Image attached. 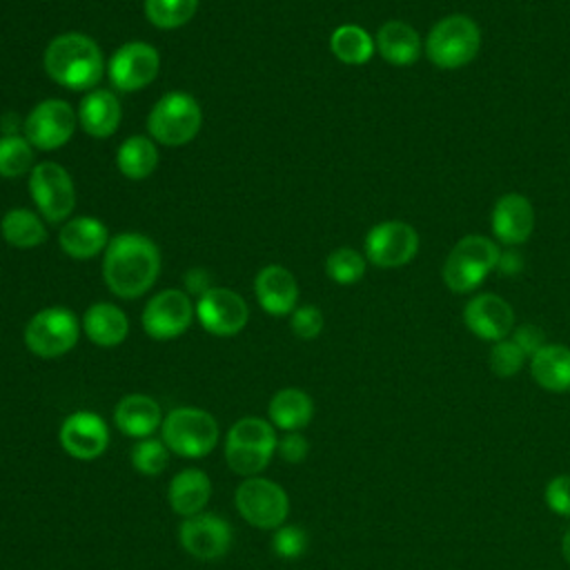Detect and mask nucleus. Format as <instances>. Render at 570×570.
Returning <instances> with one entry per match:
<instances>
[{
    "label": "nucleus",
    "instance_id": "nucleus-40",
    "mask_svg": "<svg viewBox=\"0 0 570 570\" xmlns=\"http://www.w3.org/2000/svg\"><path fill=\"white\" fill-rule=\"evenodd\" d=\"M510 338L523 350V354L530 358L534 356L543 345H546V334L539 325L534 323H521V325H514Z\"/></svg>",
    "mask_w": 570,
    "mask_h": 570
},
{
    "label": "nucleus",
    "instance_id": "nucleus-37",
    "mask_svg": "<svg viewBox=\"0 0 570 570\" xmlns=\"http://www.w3.org/2000/svg\"><path fill=\"white\" fill-rule=\"evenodd\" d=\"M272 548L283 559H298L307 548V532L301 525H283L274 532Z\"/></svg>",
    "mask_w": 570,
    "mask_h": 570
},
{
    "label": "nucleus",
    "instance_id": "nucleus-20",
    "mask_svg": "<svg viewBox=\"0 0 570 570\" xmlns=\"http://www.w3.org/2000/svg\"><path fill=\"white\" fill-rule=\"evenodd\" d=\"M254 294L267 314L285 316L296 309L298 285L287 267L267 265L254 278Z\"/></svg>",
    "mask_w": 570,
    "mask_h": 570
},
{
    "label": "nucleus",
    "instance_id": "nucleus-36",
    "mask_svg": "<svg viewBox=\"0 0 570 570\" xmlns=\"http://www.w3.org/2000/svg\"><path fill=\"white\" fill-rule=\"evenodd\" d=\"M131 463L140 474H160L167 465V445L158 439H142L131 450Z\"/></svg>",
    "mask_w": 570,
    "mask_h": 570
},
{
    "label": "nucleus",
    "instance_id": "nucleus-22",
    "mask_svg": "<svg viewBox=\"0 0 570 570\" xmlns=\"http://www.w3.org/2000/svg\"><path fill=\"white\" fill-rule=\"evenodd\" d=\"M376 51L394 67H410L423 53V40L419 31L403 20H387L376 31Z\"/></svg>",
    "mask_w": 570,
    "mask_h": 570
},
{
    "label": "nucleus",
    "instance_id": "nucleus-16",
    "mask_svg": "<svg viewBox=\"0 0 570 570\" xmlns=\"http://www.w3.org/2000/svg\"><path fill=\"white\" fill-rule=\"evenodd\" d=\"M463 323L476 338L497 343L512 334L514 309L499 294H474L463 307Z\"/></svg>",
    "mask_w": 570,
    "mask_h": 570
},
{
    "label": "nucleus",
    "instance_id": "nucleus-34",
    "mask_svg": "<svg viewBox=\"0 0 570 570\" xmlns=\"http://www.w3.org/2000/svg\"><path fill=\"white\" fill-rule=\"evenodd\" d=\"M325 274L338 285H354L365 276V256L352 247H338L325 258Z\"/></svg>",
    "mask_w": 570,
    "mask_h": 570
},
{
    "label": "nucleus",
    "instance_id": "nucleus-30",
    "mask_svg": "<svg viewBox=\"0 0 570 570\" xmlns=\"http://www.w3.org/2000/svg\"><path fill=\"white\" fill-rule=\"evenodd\" d=\"M330 49L345 65H365L374 56L376 42L361 24L345 22L332 31Z\"/></svg>",
    "mask_w": 570,
    "mask_h": 570
},
{
    "label": "nucleus",
    "instance_id": "nucleus-44",
    "mask_svg": "<svg viewBox=\"0 0 570 570\" xmlns=\"http://www.w3.org/2000/svg\"><path fill=\"white\" fill-rule=\"evenodd\" d=\"M561 554H563V559L570 563V528L566 530V534H563V541H561Z\"/></svg>",
    "mask_w": 570,
    "mask_h": 570
},
{
    "label": "nucleus",
    "instance_id": "nucleus-5",
    "mask_svg": "<svg viewBox=\"0 0 570 570\" xmlns=\"http://www.w3.org/2000/svg\"><path fill=\"white\" fill-rule=\"evenodd\" d=\"M276 445L278 441L272 423L256 416H245L227 432L225 459L236 474L254 476L267 468Z\"/></svg>",
    "mask_w": 570,
    "mask_h": 570
},
{
    "label": "nucleus",
    "instance_id": "nucleus-41",
    "mask_svg": "<svg viewBox=\"0 0 570 570\" xmlns=\"http://www.w3.org/2000/svg\"><path fill=\"white\" fill-rule=\"evenodd\" d=\"M278 454L283 461L287 463H301L307 452H309V445H307V439L298 432H287L281 441H278Z\"/></svg>",
    "mask_w": 570,
    "mask_h": 570
},
{
    "label": "nucleus",
    "instance_id": "nucleus-1",
    "mask_svg": "<svg viewBox=\"0 0 570 570\" xmlns=\"http://www.w3.org/2000/svg\"><path fill=\"white\" fill-rule=\"evenodd\" d=\"M160 272L156 243L138 232H122L109 240L102 258L107 287L120 298H138L151 289Z\"/></svg>",
    "mask_w": 570,
    "mask_h": 570
},
{
    "label": "nucleus",
    "instance_id": "nucleus-28",
    "mask_svg": "<svg viewBox=\"0 0 570 570\" xmlns=\"http://www.w3.org/2000/svg\"><path fill=\"white\" fill-rule=\"evenodd\" d=\"M314 416L312 399L298 387L278 390L269 401V419L285 432H298Z\"/></svg>",
    "mask_w": 570,
    "mask_h": 570
},
{
    "label": "nucleus",
    "instance_id": "nucleus-21",
    "mask_svg": "<svg viewBox=\"0 0 570 570\" xmlns=\"http://www.w3.org/2000/svg\"><path fill=\"white\" fill-rule=\"evenodd\" d=\"M109 240L111 238L105 223L94 216H76L67 220L58 232L60 249L76 261L94 258L109 245Z\"/></svg>",
    "mask_w": 570,
    "mask_h": 570
},
{
    "label": "nucleus",
    "instance_id": "nucleus-3",
    "mask_svg": "<svg viewBox=\"0 0 570 570\" xmlns=\"http://www.w3.org/2000/svg\"><path fill=\"white\" fill-rule=\"evenodd\" d=\"M499 256L501 249L497 240L488 236L468 234L459 238L443 263L441 276L445 287L454 294H470L479 289L490 272L497 269Z\"/></svg>",
    "mask_w": 570,
    "mask_h": 570
},
{
    "label": "nucleus",
    "instance_id": "nucleus-43",
    "mask_svg": "<svg viewBox=\"0 0 570 570\" xmlns=\"http://www.w3.org/2000/svg\"><path fill=\"white\" fill-rule=\"evenodd\" d=\"M185 285L189 292L194 294H205L212 285H209V276L203 272V269H191L189 274H185Z\"/></svg>",
    "mask_w": 570,
    "mask_h": 570
},
{
    "label": "nucleus",
    "instance_id": "nucleus-15",
    "mask_svg": "<svg viewBox=\"0 0 570 570\" xmlns=\"http://www.w3.org/2000/svg\"><path fill=\"white\" fill-rule=\"evenodd\" d=\"M196 316L200 325L214 336L238 334L249 318L247 303L240 294L229 287H209L198 296Z\"/></svg>",
    "mask_w": 570,
    "mask_h": 570
},
{
    "label": "nucleus",
    "instance_id": "nucleus-14",
    "mask_svg": "<svg viewBox=\"0 0 570 570\" xmlns=\"http://www.w3.org/2000/svg\"><path fill=\"white\" fill-rule=\"evenodd\" d=\"M158 51L142 40L125 42L114 51V56L107 62L109 80L118 91H138L147 87L158 76Z\"/></svg>",
    "mask_w": 570,
    "mask_h": 570
},
{
    "label": "nucleus",
    "instance_id": "nucleus-2",
    "mask_svg": "<svg viewBox=\"0 0 570 570\" xmlns=\"http://www.w3.org/2000/svg\"><path fill=\"white\" fill-rule=\"evenodd\" d=\"M47 76L71 91H89L98 85L105 71V60L98 42L85 33L67 31L56 36L42 56Z\"/></svg>",
    "mask_w": 570,
    "mask_h": 570
},
{
    "label": "nucleus",
    "instance_id": "nucleus-10",
    "mask_svg": "<svg viewBox=\"0 0 570 570\" xmlns=\"http://www.w3.org/2000/svg\"><path fill=\"white\" fill-rule=\"evenodd\" d=\"M234 499L240 517L263 530L278 528L289 512V499L285 490L278 483L261 476H247L236 488Z\"/></svg>",
    "mask_w": 570,
    "mask_h": 570
},
{
    "label": "nucleus",
    "instance_id": "nucleus-8",
    "mask_svg": "<svg viewBox=\"0 0 570 570\" xmlns=\"http://www.w3.org/2000/svg\"><path fill=\"white\" fill-rule=\"evenodd\" d=\"M80 334V323L69 307H45L24 327L27 347L42 358L67 354Z\"/></svg>",
    "mask_w": 570,
    "mask_h": 570
},
{
    "label": "nucleus",
    "instance_id": "nucleus-9",
    "mask_svg": "<svg viewBox=\"0 0 570 570\" xmlns=\"http://www.w3.org/2000/svg\"><path fill=\"white\" fill-rule=\"evenodd\" d=\"M29 194L49 223L67 220L76 207L73 180L69 171L53 160L38 163L29 171Z\"/></svg>",
    "mask_w": 570,
    "mask_h": 570
},
{
    "label": "nucleus",
    "instance_id": "nucleus-17",
    "mask_svg": "<svg viewBox=\"0 0 570 570\" xmlns=\"http://www.w3.org/2000/svg\"><path fill=\"white\" fill-rule=\"evenodd\" d=\"M180 546L196 559L212 561L223 557L232 543V525L212 512L185 517L178 530Z\"/></svg>",
    "mask_w": 570,
    "mask_h": 570
},
{
    "label": "nucleus",
    "instance_id": "nucleus-32",
    "mask_svg": "<svg viewBox=\"0 0 570 570\" xmlns=\"http://www.w3.org/2000/svg\"><path fill=\"white\" fill-rule=\"evenodd\" d=\"M142 9L154 27L178 29L194 18L198 0H145Z\"/></svg>",
    "mask_w": 570,
    "mask_h": 570
},
{
    "label": "nucleus",
    "instance_id": "nucleus-35",
    "mask_svg": "<svg viewBox=\"0 0 570 570\" xmlns=\"http://www.w3.org/2000/svg\"><path fill=\"white\" fill-rule=\"evenodd\" d=\"M528 356L523 354V350L508 336L503 341L492 343L490 350V370L501 376V379H510L514 376L523 365H525Z\"/></svg>",
    "mask_w": 570,
    "mask_h": 570
},
{
    "label": "nucleus",
    "instance_id": "nucleus-7",
    "mask_svg": "<svg viewBox=\"0 0 570 570\" xmlns=\"http://www.w3.org/2000/svg\"><path fill=\"white\" fill-rule=\"evenodd\" d=\"M163 443L178 456L198 459L218 443L216 419L200 407H176L163 419Z\"/></svg>",
    "mask_w": 570,
    "mask_h": 570
},
{
    "label": "nucleus",
    "instance_id": "nucleus-39",
    "mask_svg": "<svg viewBox=\"0 0 570 570\" xmlns=\"http://www.w3.org/2000/svg\"><path fill=\"white\" fill-rule=\"evenodd\" d=\"M546 505L559 517H570V474H559L548 481L543 492Z\"/></svg>",
    "mask_w": 570,
    "mask_h": 570
},
{
    "label": "nucleus",
    "instance_id": "nucleus-6",
    "mask_svg": "<svg viewBox=\"0 0 570 570\" xmlns=\"http://www.w3.org/2000/svg\"><path fill=\"white\" fill-rule=\"evenodd\" d=\"M203 125L200 105L191 94L169 91L156 100L147 116V131L167 147H180L196 138Z\"/></svg>",
    "mask_w": 570,
    "mask_h": 570
},
{
    "label": "nucleus",
    "instance_id": "nucleus-38",
    "mask_svg": "<svg viewBox=\"0 0 570 570\" xmlns=\"http://www.w3.org/2000/svg\"><path fill=\"white\" fill-rule=\"evenodd\" d=\"M323 323H325L323 312L316 305H301L292 312V318H289L292 332L303 341L316 338L323 330Z\"/></svg>",
    "mask_w": 570,
    "mask_h": 570
},
{
    "label": "nucleus",
    "instance_id": "nucleus-13",
    "mask_svg": "<svg viewBox=\"0 0 570 570\" xmlns=\"http://www.w3.org/2000/svg\"><path fill=\"white\" fill-rule=\"evenodd\" d=\"M196 307L183 289H163L154 294L142 309V330L156 341H169L187 332Z\"/></svg>",
    "mask_w": 570,
    "mask_h": 570
},
{
    "label": "nucleus",
    "instance_id": "nucleus-26",
    "mask_svg": "<svg viewBox=\"0 0 570 570\" xmlns=\"http://www.w3.org/2000/svg\"><path fill=\"white\" fill-rule=\"evenodd\" d=\"M87 338L100 347H116L127 338L129 321L125 312L111 303H94L82 316Z\"/></svg>",
    "mask_w": 570,
    "mask_h": 570
},
{
    "label": "nucleus",
    "instance_id": "nucleus-4",
    "mask_svg": "<svg viewBox=\"0 0 570 570\" xmlns=\"http://www.w3.org/2000/svg\"><path fill=\"white\" fill-rule=\"evenodd\" d=\"M428 60L439 69H461L481 51V29L463 13H452L434 22L423 42Z\"/></svg>",
    "mask_w": 570,
    "mask_h": 570
},
{
    "label": "nucleus",
    "instance_id": "nucleus-24",
    "mask_svg": "<svg viewBox=\"0 0 570 570\" xmlns=\"http://www.w3.org/2000/svg\"><path fill=\"white\" fill-rule=\"evenodd\" d=\"M114 421L127 436L147 439L156 428L163 425L160 405L147 394H127L118 401Z\"/></svg>",
    "mask_w": 570,
    "mask_h": 570
},
{
    "label": "nucleus",
    "instance_id": "nucleus-33",
    "mask_svg": "<svg viewBox=\"0 0 570 570\" xmlns=\"http://www.w3.org/2000/svg\"><path fill=\"white\" fill-rule=\"evenodd\" d=\"M33 147L24 136H0V176L18 178L33 167Z\"/></svg>",
    "mask_w": 570,
    "mask_h": 570
},
{
    "label": "nucleus",
    "instance_id": "nucleus-27",
    "mask_svg": "<svg viewBox=\"0 0 570 570\" xmlns=\"http://www.w3.org/2000/svg\"><path fill=\"white\" fill-rule=\"evenodd\" d=\"M212 494L209 476L203 470L187 468L178 472L169 483V505L180 517H194L203 512Z\"/></svg>",
    "mask_w": 570,
    "mask_h": 570
},
{
    "label": "nucleus",
    "instance_id": "nucleus-42",
    "mask_svg": "<svg viewBox=\"0 0 570 570\" xmlns=\"http://www.w3.org/2000/svg\"><path fill=\"white\" fill-rule=\"evenodd\" d=\"M497 269L503 272L505 276H514V274H519V272L523 269V256L517 254L514 249H505V252H501V256H499Z\"/></svg>",
    "mask_w": 570,
    "mask_h": 570
},
{
    "label": "nucleus",
    "instance_id": "nucleus-29",
    "mask_svg": "<svg viewBox=\"0 0 570 570\" xmlns=\"http://www.w3.org/2000/svg\"><path fill=\"white\" fill-rule=\"evenodd\" d=\"M116 165L122 176L131 180H142L154 174L158 165V149L147 136H129L120 142L116 151Z\"/></svg>",
    "mask_w": 570,
    "mask_h": 570
},
{
    "label": "nucleus",
    "instance_id": "nucleus-18",
    "mask_svg": "<svg viewBox=\"0 0 570 570\" xmlns=\"http://www.w3.org/2000/svg\"><path fill=\"white\" fill-rule=\"evenodd\" d=\"M490 227L494 238L505 247L523 245L534 232V207L517 191L503 194L490 214Z\"/></svg>",
    "mask_w": 570,
    "mask_h": 570
},
{
    "label": "nucleus",
    "instance_id": "nucleus-23",
    "mask_svg": "<svg viewBox=\"0 0 570 570\" xmlns=\"http://www.w3.org/2000/svg\"><path fill=\"white\" fill-rule=\"evenodd\" d=\"M120 102L109 89H91L78 107V122L91 138H109L120 125Z\"/></svg>",
    "mask_w": 570,
    "mask_h": 570
},
{
    "label": "nucleus",
    "instance_id": "nucleus-11",
    "mask_svg": "<svg viewBox=\"0 0 570 570\" xmlns=\"http://www.w3.org/2000/svg\"><path fill=\"white\" fill-rule=\"evenodd\" d=\"M365 258L383 269L403 267L419 252V234L405 220H381L365 234Z\"/></svg>",
    "mask_w": 570,
    "mask_h": 570
},
{
    "label": "nucleus",
    "instance_id": "nucleus-25",
    "mask_svg": "<svg viewBox=\"0 0 570 570\" xmlns=\"http://www.w3.org/2000/svg\"><path fill=\"white\" fill-rule=\"evenodd\" d=\"M530 374L534 383L548 392L561 394L570 390V347L561 343H546L530 356Z\"/></svg>",
    "mask_w": 570,
    "mask_h": 570
},
{
    "label": "nucleus",
    "instance_id": "nucleus-19",
    "mask_svg": "<svg viewBox=\"0 0 570 570\" xmlns=\"http://www.w3.org/2000/svg\"><path fill=\"white\" fill-rule=\"evenodd\" d=\"M60 445L67 454L80 461H91L107 450L109 430L94 412H73L60 425Z\"/></svg>",
    "mask_w": 570,
    "mask_h": 570
},
{
    "label": "nucleus",
    "instance_id": "nucleus-31",
    "mask_svg": "<svg viewBox=\"0 0 570 570\" xmlns=\"http://www.w3.org/2000/svg\"><path fill=\"white\" fill-rule=\"evenodd\" d=\"M0 232H2V238L18 249H31L47 240V229L40 216L24 207L9 209L0 220Z\"/></svg>",
    "mask_w": 570,
    "mask_h": 570
},
{
    "label": "nucleus",
    "instance_id": "nucleus-12",
    "mask_svg": "<svg viewBox=\"0 0 570 570\" xmlns=\"http://www.w3.org/2000/svg\"><path fill=\"white\" fill-rule=\"evenodd\" d=\"M78 125V114L65 100L49 98L38 102L24 118V138L33 149H58L73 136Z\"/></svg>",
    "mask_w": 570,
    "mask_h": 570
}]
</instances>
